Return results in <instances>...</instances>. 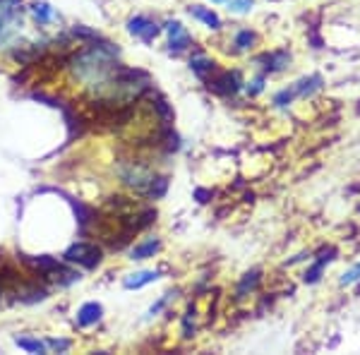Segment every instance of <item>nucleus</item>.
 I'll list each match as a JSON object with an SVG mask.
<instances>
[{
    "instance_id": "nucleus-22",
    "label": "nucleus",
    "mask_w": 360,
    "mask_h": 355,
    "mask_svg": "<svg viewBox=\"0 0 360 355\" xmlns=\"http://www.w3.org/2000/svg\"><path fill=\"white\" fill-rule=\"evenodd\" d=\"M46 346H51L53 351H68L70 341L68 339H49V341H46Z\"/></svg>"
},
{
    "instance_id": "nucleus-17",
    "label": "nucleus",
    "mask_w": 360,
    "mask_h": 355,
    "mask_svg": "<svg viewBox=\"0 0 360 355\" xmlns=\"http://www.w3.org/2000/svg\"><path fill=\"white\" fill-rule=\"evenodd\" d=\"M255 44H257V34L250 32V29H240V32L236 34V46H238L240 51L252 49Z\"/></svg>"
},
{
    "instance_id": "nucleus-13",
    "label": "nucleus",
    "mask_w": 360,
    "mask_h": 355,
    "mask_svg": "<svg viewBox=\"0 0 360 355\" xmlns=\"http://www.w3.org/2000/svg\"><path fill=\"white\" fill-rule=\"evenodd\" d=\"M190 67H193V72L197 75V77H202V79H207L209 75L214 72V63L209 60L207 56H202V53L190 58Z\"/></svg>"
},
{
    "instance_id": "nucleus-18",
    "label": "nucleus",
    "mask_w": 360,
    "mask_h": 355,
    "mask_svg": "<svg viewBox=\"0 0 360 355\" xmlns=\"http://www.w3.org/2000/svg\"><path fill=\"white\" fill-rule=\"evenodd\" d=\"M259 283V271H250L245 273V278L240 281V286H238V298H245L248 290H255V286Z\"/></svg>"
},
{
    "instance_id": "nucleus-5",
    "label": "nucleus",
    "mask_w": 360,
    "mask_h": 355,
    "mask_svg": "<svg viewBox=\"0 0 360 355\" xmlns=\"http://www.w3.org/2000/svg\"><path fill=\"white\" fill-rule=\"evenodd\" d=\"M127 32H130L132 37L142 39L144 44H152L154 39L159 37L161 27L156 25V22H152V20H149V17H144V15H137V17H132V20L127 22Z\"/></svg>"
},
{
    "instance_id": "nucleus-3",
    "label": "nucleus",
    "mask_w": 360,
    "mask_h": 355,
    "mask_svg": "<svg viewBox=\"0 0 360 355\" xmlns=\"http://www.w3.org/2000/svg\"><path fill=\"white\" fill-rule=\"evenodd\" d=\"M22 27L20 0H0V41H8L10 34Z\"/></svg>"
},
{
    "instance_id": "nucleus-23",
    "label": "nucleus",
    "mask_w": 360,
    "mask_h": 355,
    "mask_svg": "<svg viewBox=\"0 0 360 355\" xmlns=\"http://www.w3.org/2000/svg\"><path fill=\"white\" fill-rule=\"evenodd\" d=\"M262 89H264V79H262V77H257L255 82H250V84H248V94H250V96H257Z\"/></svg>"
},
{
    "instance_id": "nucleus-2",
    "label": "nucleus",
    "mask_w": 360,
    "mask_h": 355,
    "mask_svg": "<svg viewBox=\"0 0 360 355\" xmlns=\"http://www.w3.org/2000/svg\"><path fill=\"white\" fill-rule=\"evenodd\" d=\"M63 259H65L68 264L82 266V269H96L103 262V250L101 245H96V243L79 240V243H72V245L65 250Z\"/></svg>"
},
{
    "instance_id": "nucleus-1",
    "label": "nucleus",
    "mask_w": 360,
    "mask_h": 355,
    "mask_svg": "<svg viewBox=\"0 0 360 355\" xmlns=\"http://www.w3.org/2000/svg\"><path fill=\"white\" fill-rule=\"evenodd\" d=\"M118 176L127 185V188H132V190L139 192V195H144V197L159 200V197L166 195L168 180L159 178L152 168L144 166L142 161H123V164L118 166Z\"/></svg>"
},
{
    "instance_id": "nucleus-14",
    "label": "nucleus",
    "mask_w": 360,
    "mask_h": 355,
    "mask_svg": "<svg viewBox=\"0 0 360 355\" xmlns=\"http://www.w3.org/2000/svg\"><path fill=\"white\" fill-rule=\"evenodd\" d=\"M319 86H322V77H317V75H315V77H310V79H307V77L300 79L293 89H295V94H300V96H310V94H315Z\"/></svg>"
},
{
    "instance_id": "nucleus-21",
    "label": "nucleus",
    "mask_w": 360,
    "mask_h": 355,
    "mask_svg": "<svg viewBox=\"0 0 360 355\" xmlns=\"http://www.w3.org/2000/svg\"><path fill=\"white\" fill-rule=\"evenodd\" d=\"M293 96H295V89H283L281 94H276L274 103H276V106H286V103L291 101Z\"/></svg>"
},
{
    "instance_id": "nucleus-19",
    "label": "nucleus",
    "mask_w": 360,
    "mask_h": 355,
    "mask_svg": "<svg viewBox=\"0 0 360 355\" xmlns=\"http://www.w3.org/2000/svg\"><path fill=\"white\" fill-rule=\"evenodd\" d=\"M226 5H229V13L233 15H245L252 10V0H226Z\"/></svg>"
},
{
    "instance_id": "nucleus-20",
    "label": "nucleus",
    "mask_w": 360,
    "mask_h": 355,
    "mask_svg": "<svg viewBox=\"0 0 360 355\" xmlns=\"http://www.w3.org/2000/svg\"><path fill=\"white\" fill-rule=\"evenodd\" d=\"M358 281H360V262L341 276V286H353V283H358Z\"/></svg>"
},
{
    "instance_id": "nucleus-6",
    "label": "nucleus",
    "mask_w": 360,
    "mask_h": 355,
    "mask_svg": "<svg viewBox=\"0 0 360 355\" xmlns=\"http://www.w3.org/2000/svg\"><path fill=\"white\" fill-rule=\"evenodd\" d=\"M166 32H168V46H171L173 53H183V51H188L190 44H193V37H190V34L185 32V27L176 20L166 22Z\"/></svg>"
},
{
    "instance_id": "nucleus-15",
    "label": "nucleus",
    "mask_w": 360,
    "mask_h": 355,
    "mask_svg": "<svg viewBox=\"0 0 360 355\" xmlns=\"http://www.w3.org/2000/svg\"><path fill=\"white\" fill-rule=\"evenodd\" d=\"M336 254V252H334ZM334 254L332 257H322V259H317L315 264L310 266V269L305 271V283H317L319 281V276H322V271H324V264H327V262H332L334 259Z\"/></svg>"
},
{
    "instance_id": "nucleus-11",
    "label": "nucleus",
    "mask_w": 360,
    "mask_h": 355,
    "mask_svg": "<svg viewBox=\"0 0 360 355\" xmlns=\"http://www.w3.org/2000/svg\"><path fill=\"white\" fill-rule=\"evenodd\" d=\"M190 15H193L195 20H200L202 25H207L209 29H221V17L214 13V10L202 8V5H193V8H190Z\"/></svg>"
},
{
    "instance_id": "nucleus-8",
    "label": "nucleus",
    "mask_w": 360,
    "mask_h": 355,
    "mask_svg": "<svg viewBox=\"0 0 360 355\" xmlns=\"http://www.w3.org/2000/svg\"><path fill=\"white\" fill-rule=\"evenodd\" d=\"M159 250H161L159 238H147V240L137 243V245L130 250V259H132V262L149 259V257H154V254L159 252Z\"/></svg>"
},
{
    "instance_id": "nucleus-4",
    "label": "nucleus",
    "mask_w": 360,
    "mask_h": 355,
    "mask_svg": "<svg viewBox=\"0 0 360 355\" xmlns=\"http://www.w3.org/2000/svg\"><path fill=\"white\" fill-rule=\"evenodd\" d=\"M207 86L221 96L236 94V91L240 89V75H238L236 70L233 72H231V70H219V72H212L207 77Z\"/></svg>"
},
{
    "instance_id": "nucleus-16",
    "label": "nucleus",
    "mask_w": 360,
    "mask_h": 355,
    "mask_svg": "<svg viewBox=\"0 0 360 355\" xmlns=\"http://www.w3.org/2000/svg\"><path fill=\"white\" fill-rule=\"evenodd\" d=\"M15 343L20 348H25L27 353H46V343L39 339H29V336H17Z\"/></svg>"
},
{
    "instance_id": "nucleus-7",
    "label": "nucleus",
    "mask_w": 360,
    "mask_h": 355,
    "mask_svg": "<svg viewBox=\"0 0 360 355\" xmlns=\"http://www.w3.org/2000/svg\"><path fill=\"white\" fill-rule=\"evenodd\" d=\"M103 317V307L98 302H84L82 307L77 310V324L79 327H94L96 322H101Z\"/></svg>"
},
{
    "instance_id": "nucleus-12",
    "label": "nucleus",
    "mask_w": 360,
    "mask_h": 355,
    "mask_svg": "<svg viewBox=\"0 0 360 355\" xmlns=\"http://www.w3.org/2000/svg\"><path fill=\"white\" fill-rule=\"evenodd\" d=\"M259 63H266L264 70L266 72H276V70H283L291 63V56L286 53V51H276V53H266L259 58Z\"/></svg>"
},
{
    "instance_id": "nucleus-10",
    "label": "nucleus",
    "mask_w": 360,
    "mask_h": 355,
    "mask_svg": "<svg viewBox=\"0 0 360 355\" xmlns=\"http://www.w3.org/2000/svg\"><path fill=\"white\" fill-rule=\"evenodd\" d=\"M159 278V271H135L130 276H125L123 286L127 290H137V288H144L147 283H154Z\"/></svg>"
},
{
    "instance_id": "nucleus-24",
    "label": "nucleus",
    "mask_w": 360,
    "mask_h": 355,
    "mask_svg": "<svg viewBox=\"0 0 360 355\" xmlns=\"http://www.w3.org/2000/svg\"><path fill=\"white\" fill-rule=\"evenodd\" d=\"M212 3H226V0H212Z\"/></svg>"
},
{
    "instance_id": "nucleus-9",
    "label": "nucleus",
    "mask_w": 360,
    "mask_h": 355,
    "mask_svg": "<svg viewBox=\"0 0 360 355\" xmlns=\"http://www.w3.org/2000/svg\"><path fill=\"white\" fill-rule=\"evenodd\" d=\"M32 17L37 20V25H51V22H56V20H60V15L56 13V8L53 5H49V3H44V0H37V3H32Z\"/></svg>"
}]
</instances>
